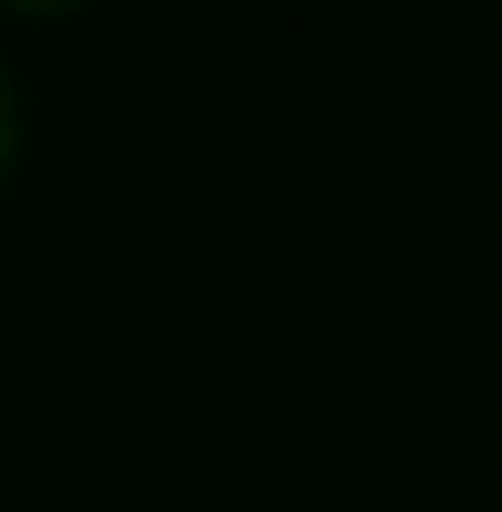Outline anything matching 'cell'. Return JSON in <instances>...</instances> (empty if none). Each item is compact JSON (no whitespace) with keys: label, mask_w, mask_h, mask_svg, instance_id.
<instances>
[{"label":"cell","mask_w":502,"mask_h":512,"mask_svg":"<svg viewBox=\"0 0 502 512\" xmlns=\"http://www.w3.org/2000/svg\"><path fill=\"white\" fill-rule=\"evenodd\" d=\"M0 168H11V95H0Z\"/></svg>","instance_id":"1"}]
</instances>
